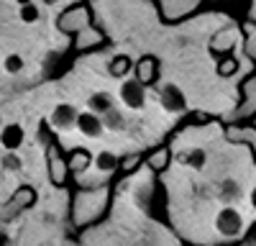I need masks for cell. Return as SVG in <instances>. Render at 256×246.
I'll use <instances>...</instances> for the list:
<instances>
[{
  "mask_svg": "<svg viewBox=\"0 0 256 246\" xmlns=\"http://www.w3.org/2000/svg\"><path fill=\"white\" fill-rule=\"evenodd\" d=\"M113 205V184H90V188H74L70 195V223L77 231L92 228Z\"/></svg>",
  "mask_w": 256,
  "mask_h": 246,
  "instance_id": "cell-1",
  "label": "cell"
},
{
  "mask_svg": "<svg viewBox=\"0 0 256 246\" xmlns=\"http://www.w3.org/2000/svg\"><path fill=\"white\" fill-rule=\"evenodd\" d=\"M154 6L164 26H177L182 20L195 18L205 8V0H154Z\"/></svg>",
  "mask_w": 256,
  "mask_h": 246,
  "instance_id": "cell-2",
  "label": "cell"
},
{
  "mask_svg": "<svg viewBox=\"0 0 256 246\" xmlns=\"http://www.w3.org/2000/svg\"><path fill=\"white\" fill-rule=\"evenodd\" d=\"M92 8L88 0H80V3H72L70 8H64L56 16V31L64 36H77L80 31H84L88 26H92Z\"/></svg>",
  "mask_w": 256,
  "mask_h": 246,
  "instance_id": "cell-3",
  "label": "cell"
},
{
  "mask_svg": "<svg viewBox=\"0 0 256 246\" xmlns=\"http://www.w3.org/2000/svg\"><path fill=\"white\" fill-rule=\"evenodd\" d=\"M46 172H49V182L54 188H67L70 184V174H72L70 159L54 136L46 138Z\"/></svg>",
  "mask_w": 256,
  "mask_h": 246,
  "instance_id": "cell-4",
  "label": "cell"
},
{
  "mask_svg": "<svg viewBox=\"0 0 256 246\" xmlns=\"http://www.w3.org/2000/svg\"><path fill=\"white\" fill-rule=\"evenodd\" d=\"M256 118V72L238 82V106L230 116V123H248Z\"/></svg>",
  "mask_w": 256,
  "mask_h": 246,
  "instance_id": "cell-5",
  "label": "cell"
},
{
  "mask_svg": "<svg viewBox=\"0 0 256 246\" xmlns=\"http://www.w3.org/2000/svg\"><path fill=\"white\" fill-rule=\"evenodd\" d=\"M105 44H108V36H105V31L98 28L95 24L88 26L84 31H80L77 36H72V49H74L77 54L95 52V49H100V46H105Z\"/></svg>",
  "mask_w": 256,
  "mask_h": 246,
  "instance_id": "cell-6",
  "label": "cell"
},
{
  "mask_svg": "<svg viewBox=\"0 0 256 246\" xmlns=\"http://www.w3.org/2000/svg\"><path fill=\"white\" fill-rule=\"evenodd\" d=\"M159 59L154 54H144L136 59V64H134V80H138L144 88H154L156 82H159Z\"/></svg>",
  "mask_w": 256,
  "mask_h": 246,
  "instance_id": "cell-7",
  "label": "cell"
},
{
  "mask_svg": "<svg viewBox=\"0 0 256 246\" xmlns=\"http://www.w3.org/2000/svg\"><path fill=\"white\" fill-rule=\"evenodd\" d=\"M226 138L230 144H236V146H248L254 152V162H256V128L251 123H228Z\"/></svg>",
  "mask_w": 256,
  "mask_h": 246,
  "instance_id": "cell-8",
  "label": "cell"
},
{
  "mask_svg": "<svg viewBox=\"0 0 256 246\" xmlns=\"http://www.w3.org/2000/svg\"><path fill=\"white\" fill-rule=\"evenodd\" d=\"M144 164H146L152 172H156V174L166 172L169 164H172V149H169V144H159V146L148 149V152L144 154Z\"/></svg>",
  "mask_w": 256,
  "mask_h": 246,
  "instance_id": "cell-9",
  "label": "cell"
},
{
  "mask_svg": "<svg viewBox=\"0 0 256 246\" xmlns=\"http://www.w3.org/2000/svg\"><path fill=\"white\" fill-rule=\"evenodd\" d=\"M233 46H236V34H233V28H220V31H216L210 36V44H208V49H210V54L212 56H228L230 52H233Z\"/></svg>",
  "mask_w": 256,
  "mask_h": 246,
  "instance_id": "cell-10",
  "label": "cell"
},
{
  "mask_svg": "<svg viewBox=\"0 0 256 246\" xmlns=\"http://www.w3.org/2000/svg\"><path fill=\"white\" fill-rule=\"evenodd\" d=\"M120 100L126 102L128 108H144V102H146V88L141 85L138 80H123V85H120Z\"/></svg>",
  "mask_w": 256,
  "mask_h": 246,
  "instance_id": "cell-11",
  "label": "cell"
},
{
  "mask_svg": "<svg viewBox=\"0 0 256 246\" xmlns=\"http://www.w3.org/2000/svg\"><path fill=\"white\" fill-rule=\"evenodd\" d=\"M241 228H244V220H241V216L233 210V208H226V210H220V216H218V231L223 234V236H238L241 234Z\"/></svg>",
  "mask_w": 256,
  "mask_h": 246,
  "instance_id": "cell-12",
  "label": "cell"
},
{
  "mask_svg": "<svg viewBox=\"0 0 256 246\" xmlns=\"http://www.w3.org/2000/svg\"><path fill=\"white\" fill-rule=\"evenodd\" d=\"M77 128L84 134V136H90V138H98L102 134V118L98 113H80L77 116Z\"/></svg>",
  "mask_w": 256,
  "mask_h": 246,
  "instance_id": "cell-13",
  "label": "cell"
},
{
  "mask_svg": "<svg viewBox=\"0 0 256 246\" xmlns=\"http://www.w3.org/2000/svg\"><path fill=\"white\" fill-rule=\"evenodd\" d=\"M159 98H162V106H164L166 110H172V113L184 110V95H182L174 85H164V90L159 92Z\"/></svg>",
  "mask_w": 256,
  "mask_h": 246,
  "instance_id": "cell-14",
  "label": "cell"
},
{
  "mask_svg": "<svg viewBox=\"0 0 256 246\" xmlns=\"http://www.w3.org/2000/svg\"><path fill=\"white\" fill-rule=\"evenodd\" d=\"M8 205H13V208H18V210L34 208V205H36V190L28 188V184H20V188L10 195V202Z\"/></svg>",
  "mask_w": 256,
  "mask_h": 246,
  "instance_id": "cell-15",
  "label": "cell"
},
{
  "mask_svg": "<svg viewBox=\"0 0 256 246\" xmlns=\"http://www.w3.org/2000/svg\"><path fill=\"white\" fill-rule=\"evenodd\" d=\"M134 64H136V62L128 56V54H116V56L110 59V64H108V72H110L116 80H126L128 74L134 72Z\"/></svg>",
  "mask_w": 256,
  "mask_h": 246,
  "instance_id": "cell-16",
  "label": "cell"
},
{
  "mask_svg": "<svg viewBox=\"0 0 256 246\" xmlns=\"http://www.w3.org/2000/svg\"><path fill=\"white\" fill-rule=\"evenodd\" d=\"M67 159H70V170H72V174L88 172V170H90V164H92V154H90L88 149H72V152H67Z\"/></svg>",
  "mask_w": 256,
  "mask_h": 246,
  "instance_id": "cell-17",
  "label": "cell"
},
{
  "mask_svg": "<svg viewBox=\"0 0 256 246\" xmlns=\"http://www.w3.org/2000/svg\"><path fill=\"white\" fill-rule=\"evenodd\" d=\"M0 141H3V146L8 152L20 149V144H24V128H20L18 123H8V126L0 131Z\"/></svg>",
  "mask_w": 256,
  "mask_h": 246,
  "instance_id": "cell-18",
  "label": "cell"
},
{
  "mask_svg": "<svg viewBox=\"0 0 256 246\" xmlns=\"http://www.w3.org/2000/svg\"><path fill=\"white\" fill-rule=\"evenodd\" d=\"M241 34H244V54L256 64V24L254 20H244Z\"/></svg>",
  "mask_w": 256,
  "mask_h": 246,
  "instance_id": "cell-19",
  "label": "cell"
},
{
  "mask_svg": "<svg viewBox=\"0 0 256 246\" xmlns=\"http://www.w3.org/2000/svg\"><path fill=\"white\" fill-rule=\"evenodd\" d=\"M77 116L80 113L72 106H59L54 110V116H52V123L56 128H72V126H77Z\"/></svg>",
  "mask_w": 256,
  "mask_h": 246,
  "instance_id": "cell-20",
  "label": "cell"
},
{
  "mask_svg": "<svg viewBox=\"0 0 256 246\" xmlns=\"http://www.w3.org/2000/svg\"><path fill=\"white\" fill-rule=\"evenodd\" d=\"M144 164V154H138V152H134V154H126V156H120V162H118V174L120 177H128V174H134L138 167Z\"/></svg>",
  "mask_w": 256,
  "mask_h": 246,
  "instance_id": "cell-21",
  "label": "cell"
},
{
  "mask_svg": "<svg viewBox=\"0 0 256 246\" xmlns=\"http://www.w3.org/2000/svg\"><path fill=\"white\" fill-rule=\"evenodd\" d=\"M118 162H120V156H116V154H110V152H102V154H98V159H95V167H98L100 172H116V170H118Z\"/></svg>",
  "mask_w": 256,
  "mask_h": 246,
  "instance_id": "cell-22",
  "label": "cell"
},
{
  "mask_svg": "<svg viewBox=\"0 0 256 246\" xmlns=\"http://www.w3.org/2000/svg\"><path fill=\"white\" fill-rule=\"evenodd\" d=\"M216 70H218V74H220V77H230V74H236V72H238V62L233 59L230 54H228V56H220Z\"/></svg>",
  "mask_w": 256,
  "mask_h": 246,
  "instance_id": "cell-23",
  "label": "cell"
},
{
  "mask_svg": "<svg viewBox=\"0 0 256 246\" xmlns=\"http://www.w3.org/2000/svg\"><path fill=\"white\" fill-rule=\"evenodd\" d=\"M90 110L92 113H100V110H110V95L105 92H98L90 98Z\"/></svg>",
  "mask_w": 256,
  "mask_h": 246,
  "instance_id": "cell-24",
  "label": "cell"
},
{
  "mask_svg": "<svg viewBox=\"0 0 256 246\" xmlns=\"http://www.w3.org/2000/svg\"><path fill=\"white\" fill-rule=\"evenodd\" d=\"M36 18H38V10H36V6H31V3L20 6V20H26V24H34Z\"/></svg>",
  "mask_w": 256,
  "mask_h": 246,
  "instance_id": "cell-25",
  "label": "cell"
},
{
  "mask_svg": "<svg viewBox=\"0 0 256 246\" xmlns=\"http://www.w3.org/2000/svg\"><path fill=\"white\" fill-rule=\"evenodd\" d=\"M20 67H24V59H20L18 54H10V56L6 59V70H8V72H18Z\"/></svg>",
  "mask_w": 256,
  "mask_h": 246,
  "instance_id": "cell-26",
  "label": "cell"
},
{
  "mask_svg": "<svg viewBox=\"0 0 256 246\" xmlns=\"http://www.w3.org/2000/svg\"><path fill=\"white\" fill-rule=\"evenodd\" d=\"M41 3H44V6H54V3H56V0H41Z\"/></svg>",
  "mask_w": 256,
  "mask_h": 246,
  "instance_id": "cell-27",
  "label": "cell"
},
{
  "mask_svg": "<svg viewBox=\"0 0 256 246\" xmlns=\"http://www.w3.org/2000/svg\"><path fill=\"white\" fill-rule=\"evenodd\" d=\"M88 3H90V0H88Z\"/></svg>",
  "mask_w": 256,
  "mask_h": 246,
  "instance_id": "cell-28",
  "label": "cell"
}]
</instances>
